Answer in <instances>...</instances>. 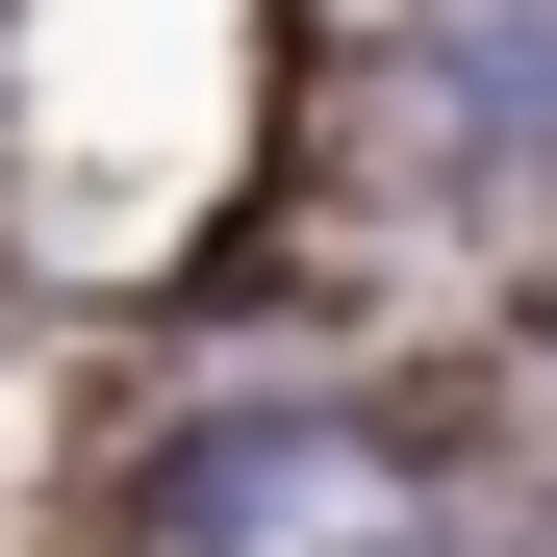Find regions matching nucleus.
I'll use <instances>...</instances> for the list:
<instances>
[{
    "label": "nucleus",
    "mask_w": 557,
    "mask_h": 557,
    "mask_svg": "<svg viewBox=\"0 0 557 557\" xmlns=\"http://www.w3.org/2000/svg\"><path fill=\"white\" fill-rule=\"evenodd\" d=\"M228 76H253V0H0V177L51 203L76 127H152V203L228 177Z\"/></svg>",
    "instance_id": "nucleus-1"
},
{
    "label": "nucleus",
    "mask_w": 557,
    "mask_h": 557,
    "mask_svg": "<svg viewBox=\"0 0 557 557\" xmlns=\"http://www.w3.org/2000/svg\"><path fill=\"white\" fill-rule=\"evenodd\" d=\"M177 557H381V456H355V431L177 456Z\"/></svg>",
    "instance_id": "nucleus-2"
}]
</instances>
